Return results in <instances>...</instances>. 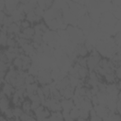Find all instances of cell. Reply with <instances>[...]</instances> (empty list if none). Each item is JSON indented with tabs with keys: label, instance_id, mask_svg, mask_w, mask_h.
<instances>
[{
	"label": "cell",
	"instance_id": "cell-19",
	"mask_svg": "<svg viewBox=\"0 0 121 121\" xmlns=\"http://www.w3.org/2000/svg\"><path fill=\"white\" fill-rule=\"evenodd\" d=\"M12 112H13V116H14V118H20V116H21V114L23 113V110H22V108L21 107H15V106H13L12 107Z\"/></svg>",
	"mask_w": 121,
	"mask_h": 121
},
{
	"label": "cell",
	"instance_id": "cell-18",
	"mask_svg": "<svg viewBox=\"0 0 121 121\" xmlns=\"http://www.w3.org/2000/svg\"><path fill=\"white\" fill-rule=\"evenodd\" d=\"M37 82L36 81V77L35 76H32V75H29V74H26V77H25V84H31V83H35Z\"/></svg>",
	"mask_w": 121,
	"mask_h": 121
},
{
	"label": "cell",
	"instance_id": "cell-17",
	"mask_svg": "<svg viewBox=\"0 0 121 121\" xmlns=\"http://www.w3.org/2000/svg\"><path fill=\"white\" fill-rule=\"evenodd\" d=\"M40 88L43 92L44 98L50 97V86L49 85H40Z\"/></svg>",
	"mask_w": 121,
	"mask_h": 121
},
{
	"label": "cell",
	"instance_id": "cell-22",
	"mask_svg": "<svg viewBox=\"0 0 121 121\" xmlns=\"http://www.w3.org/2000/svg\"><path fill=\"white\" fill-rule=\"evenodd\" d=\"M6 15H7V14H6L4 11L0 10V29H1L2 26H3V21H4L5 17H6Z\"/></svg>",
	"mask_w": 121,
	"mask_h": 121
},
{
	"label": "cell",
	"instance_id": "cell-6",
	"mask_svg": "<svg viewBox=\"0 0 121 121\" xmlns=\"http://www.w3.org/2000/svg\"><path fill=\"white\" fill-rule=\"evenodd\" d=\"M60 95H61V98L62 99H71L74 96L75 88L70 85V86H68V87L60 90Z\"/></svg>",
	"mask_w": 121,
	"mask_h": 121
},
{
	"label": "cell",
	"instance_id": "cell-26",
	"mask_svg": "<svg viewBox=\"0 0 121 121\" xmlns=\"http://www.w3.org/2000/svg\"><path fill=\"white\" fill-rule=\"evenodd\" d=\"M11 121H21V120H20L19 118H13V119H12Z\"/></svg>",
	"mask_w": 121,
	"mask_h": 121
},
{
	"label": "cell",
	"instance_id": "cell-14",
	"mask_svg": "<svg viewBox=\"0 0 121 121\" xmlns=\"http://www.w3.org/2000/svg\"><path fill=\"white\" fill-rule=\"evenodd\" d=\"M9 35L6 31H2L0 33V46L1 47H6L7 46V42H8Z\"/></svg>",
	"mask_w": 121,
	"mask_h": 121
},
{
	"label": "cell",
	"instance_id": "cell-20",
	"mask_svg": "<svg viewBox=\"0 0 121 121\" xmlns=\"http://www.w3.org/2000/svg\"><path fill=\"white\" fill-rule=\"evenodd\" d=\"M2 114H3L7 119H9V120H11V119L14 118V116H13V112H12V107H10V108H9L8 110H6Z\"/></svg>",
	"mask_w": 121,
	"mask_h": 121
},
{
	"label": "cell",
	"instance_id": "cell-3",
	"mask_svg": "<svg viewBox=\"0 0 121 121\" xmlns=\"http://www.w3.org/2000/svg\"><path fill=\"white\" fill-rule=\"evenodd\" d=\"M21 31H22V29L18 23H12L6 28V32L8 33V35L14 36V37H18L19 34L21 33Z\"/></svg>",
	"mask_w": 121,
	"mask_h": 121
},
{
	"label": "cell",
	"instance_id": "cell-5",
	"mask_svg": "<svg viewBox=\"0 0 121 121\" xmlns=\"http://www.w3.org/2000/svg\"><path fill=\"white\" fill-rule=\"evenodd\" d=\"M60 106H61V111L62 112H69L74 107V101L73 99H61L60 100Z\"/></svg>",
	"mask_w": 121,
	"mask_h": 121
},
{
	"label": "cell",
	"instance_id": "cell-25",
	"mask_svg": "<svg viewBox=\"0 0 121 121\" xmlns=\"http://www.w3.org/2000/svg\"><path fill=\"white\" fill-rule=\"evenodd\" d=\"M3 96H4V95L2 94V92H1V89H0V99H1V98H2Z\"/></svg>",
	"mask_w": 121,
	"mask_h": 121
},
{
	"label": "cell",
	"instance_id": "cell-10",
	"mask_svg": "<svg viewBox=\"0 0 121 121\" xmlns=\"http://www.w3.org/2000/svg\"><path fill=\"white\" fill-rule=\"evenodd\" d=\"M11 106V102H10V98L7 97V96H3L0 99V112L3 113L6 110H8L9 108H10Z\"/></svg>",
	"mask_w": 121,
	"mask_h": 121
},
{
	"label": "cell",
	"instance_id": "cell-16",
	"mask_svg": "<svg viewBox=\"0 0 121 121\" xmlns=\"http://www.w3.org/2000/svg\"><path fill=\"white\" fill-rule=\"evenodd\" d=\"M18 46L17 44V39L14 36H9L8 38V42H7V47H15Z\"/></svg>",
	"mask_w": 121,
	"mask_h": 121
},
{
	"label": "cell",
	"instance_id": "cell-9",
	"mask_svg": "<svg viewBox=\"0 0 121 121\" xmlns=\"http://www.w3.org/2000/svg\"><path fill=\"white\" fill-rule=\"evenodd\" d=\"M39 86H40V85H39L37 82L31 83V84H26V85L25 86L26 97H28V96H30V95L36 94V93H37V90H38V88H39Z\"/></svg>",
	"mask_w": 121,
	"mask_h": 121
},
{
	"label": "cell",
	"instance_id": "cell-23",
	"mask_svg": "<svg viewBox=\"0 0 121 121\" xmlns=\"http://www.w3.org/2000/svg\"><path fill=\"white\" fill-rule=\"evenodd\" d=\"M77 121H89V119H83V118H78L77 119Z\"/></svg>",
	"mask_w": 121,
	"mask_h": 121
},
{
	"label": "cell",
	"instance_id": "cell-24",
	"mask_svg": "<svg viewBox=\"0 0 121 121\" xmlns=\"http://www.w3.org/2000/svg\"><path fill=\"white\" fill-rule=\"evenodd\" d=\"M4 82H5V80H4V79H2V78H0V88L2 87V85L4 84Z\"/></svg>",
	"mask_w": 121,
	"mask_h": 121
},
{
	"label": "cell",
	"instance_id": "cell-8",
	"mask_svg": "<svg viewBox=\"0 0 121 121\" xmlns=\"http://www.w3.org/2000/svg\"><path fill=\"white\" fill-rule=\"evenodd\" d=\"M20 58L22 60V62H23V67H22V70L23 71H26V70H28L29 67L32 65V60H31V57L22 53L20 55Z\"/></svg>",
	"mask_w": 121,
	"mask_h": 121
},
{
	"label": "cell",
	"instance_id": "cell-13",
	"mask_svg": "<svg viewBox=\"0 0 121 121\" xmlns=\"http://www.w3.org/2000/svg\"><path fill=\"white\" fill-rule=\"evenodd\" d=\"M50 121H64L63 115L61 112H53L50 113L49 116Z\"/></svg>",
	"mask_w": 121,
	"mask_h": 121
},
{
	"label": "cell",
	"instance_id": "cell-1",
	"mask_svg": "<svg viewBox=\"0 0 121 121\" xmlns=\"http://www.w3.org/2000/svg\"><path fill=\"white\" fill-rule=\"evenodd\" d=\"M102 59V56L95 50L91 51V54L89 55L88 58H86V62H87V68L89 69L90 72L95 71V68L98 66L100 60Z\"/></svg>",
	"mask_w": 121,
	"mask_h": 121
},
{
	"label": "cell",
	"instance_id": "cell-15",
	"mask_svg": "<svg viewBox=\"0 0 121 121\" xmlns=\"http://www.w3.org/2000/svg\"><path fill=\"white\" fill-rule=\"evenodd\" d=\"M68 113L73 120H77L78 118H79V109L78 107H74Z\"/></svg>",
	"mask_w": 121,
	"mask_h": 121
},
{
	"label": "cell",
	"instance_id": "cell-11",
	"mask_svg": "<svg viewBox=\"0 0 121 121\" xmlns=\"http://www.w3.org/2000/svg\"><path fill=\"white\" fill-rule=\"evenodd\" d=\"M76 53L78 57L86 58V56L89 54V51L85 46V44H78L76 46Z\"/></svg>",
	"mask_w": 121,
	"mask_h": 121
},
{
	"label": "cell",
	"instance_id": "cell-4",
	"mask_svg": "<svg viewBox=\"0 0 121 121\" xmlns=\"http://www.w3.org/2000/svg\"><path fill=\"white\" fill-rule=\"evenodd\" d=\"M0 89H1L2 94L5 96L9 97V98H10L13 95L14 92H15V88L13 87V85H11L9 83H7V82H4V84L2 85V87Z\"/></svg>",
	"mask_w": 121,
	"mask_h": 121
},
{
	"label": "cell",
	"instance_id": "cell-2",
	"mask_svg": "<svg viewBox=\"0 0 121 121\" xmlns=\"http://www.w3.org/2000/svg\"><path fill=\"white\" fill-rule=\"evenodd\" d=\"M50 113L51 112L47 108H45L43 105L39 106L36 110L33 111V115L36 121H43V119L48 118L50 116Z\"/></svg>",
	"mask_w": 121,
	"mask_h": 121
},
{
	"label": "cell",
	"instance_id": "cell-21",
	"mask_svg": "<svg viewBox=\"0 0 121 121\" xmlns=\"http://www.w3.org/2000/svg\"><path fill=\"white\" fill-rule=\"evenodd\" d=\"M19 25H20V27H21V29L23 30V29H26V28H28V27H30L31 26V24L28 22V21H26V19L25 20H23L22 22H20L19 23Z\"/></svg>",
	"mask_w": 121,
	"mask_h": 121
},
{
	"label": "cell",
	"instance_id": "cell-27",
	"mask_svg": "<svg viewBox=\"0 0 121 121\" xmlns=\"http://www.w3.org/2000/svg\"><path fill=\"white\" fill-rule=\"evenodd\" d=\"M0 33H1V29H0Z\"/></svg>",
	"mask_w": 121,
	"mask_h": 121
},
{
	"label": "cell",
	"instance_id": "cell-12",
	"mask_svg": "<svg viewBox=\"0 0 121 121\" xmlns=\"http://www.w3.org/2000/svg\"><path fill=\"white\" fill-rule=\"evenodd\" d=\"M21 108H22L23 112H28V113L33 112L31 111V102H30V100H29L27 97L25 98L24 101L22 102Z\"/></svg>",
	"mask_w": 121,
	"mask_h": 121
},
{
	"label": "cell",
	"instance_id": "cell-7",
	"mask_svg": "<svg viewBox=\"0 0 121 121\" xmlns=\"http://www.w3.org/2000/svg\"><path fill=\"white\" fill-rule=\"evenodd\" d=\"M34 34H35V32H34V29H33V26H30V27H28V28L23 29V30L21 31V33L19 34L18 37L23 38V39L27 40V41H30V40H32Z\"/></svg>",
	"mask_w": 121,
	"mask_h": 121
}]
</instances>
